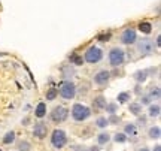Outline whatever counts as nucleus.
<instances>
[{
	"instance_id": "obj_1",
	"label": "nucleus",
	"mask_w": 161,
	"mask_h": 151,
	"mask_svg": "<svg viewBox=\"0 0 161 151\" xmlns=\"http://www.w3.org/2000/svg\"><path fill=\"white\" fill-rule=\"evenodd\" d=\"M91 115V109L84 103H75L72 108V118L75 121H85Z\"/></svg>"
},
{
	"instance_id": "obj_2",
	"label": "nucleus",
	"mask_w": 161,
	"mask_h": 151,
	"mask_svg": "<svg viewBox=\"0 0 161 151\" xmlns=\"http://www.w3.org/2000/svg\"><path fill=\"white\" fill-rule=\"evenodd\" d=\"M58 91V94H60L64 100H70V99H73L76 96V85H75L73 81H70V79H67L64 83L60 85V90H57Z\"/></svg>"
},
{
	"instance_id": "obj_3",
	"label": "nucleus",
	"mask_w": 161,
	"mask_h": 151,
	"mask_svg": "<svg viewBox=\"0 0 161 151\" xmlns=\"http://www.w3.org/2000/svg\"><path fill=\"white\" fill-rule=\"evenodd\" d=\"M51 144H52L54 148H57V150H61L63 147H66L67 144V135L64 130H61V129H55L52 132V135H51Z\"/></svg>"
},
{
	"instance_id": "obj_4",
	"label": "nucleus",
	"mask_w": 161,
	"mask_h": 151,
	"mask_svg": "<svg viewBox=\"0 0 161 151\" xmlns=\"http://www.w3.org/2000/svg\"><path fill=\"white\" fill-rule=\"evenodd\" d=\"M101 58H103V51L99 47H90L84 54V60L90 64H95V63L101 62Z\"/></svg>"
},
{
	"instance_id": "obj_5",
	"label": "nucleus",
	"mask_w": 161,
	"mask_h": 151,
	"mask_svg": "<svg viewBox=\"0 0 161 151\" xmlns=\"http://www.w3.org/2000/svg\"><path fill=\"white\" fill-rule=\"evenodd\" d=\"M124 60H125V53H124L122 48H112L109 51V63H110V66L118 68V66H121L124 63Z\"/></svg>"
},
{
	"instance_id": "obj_6",
	"label": "nucleus",
	"mask_w": 161,
	"mask_h": 151,
	"mask_svg": "<svg viewBox=\"0 0 161 151\" xmlns=\"http://www.w3.org/2000/svg\"><path fill=\"white\" fill-rule=\"evenodd\" d=\"M67 117H69V109L63 105H58L51 111V120L54 123H64Z\"/></svg>"
},
{
	"instance_id": "obj_7",
	"label": "nucleus",
	"mask_w": 161,
	"mask_h": 151,
	"mask_svg": "<svg viewBox=\"0 0 161 151\" xmlns=\"http://www.w3.org/2000/svg\"><path fill=\"white\" fill-rule=\"evenodd\" d=\"M154 48H155V43L151 39L145 38V39H140L137 42V51L140 54H151V53H154Z\"/></svg>"
},
{
	"instance_id": "obj_8",
	"label": "nucleus",
	"mask_w": 161,
	"mask_h": 151,
	"mask_svg": "<svg viewBox=\"0 0 161 151\" xmlns=\"http://www.w3.org/2000/svg\"><path fill=\"white\" fill-rule=\"evenodd\" d=\"M137 41V34H136V30L134 28H127L124 30L122 34H121V42L124 45H131L134 42Z\"/></svg>"
},
{
	"instance_id": "obj_9",
	"label": "nucleus",
	"mask_w": 161,
	"mask_h": 151,
	"mask_svg": "<svg viewBox=\"0 0 161 151\" xmlns=\"http://www.w3.org/2000/svg\"><path fill=\"white\" fill-rule=\"evenodd\" d=\"M109 78H110V73H109V70H99L95 75H94V83L97 84V85H105V84L109 83Z\"/></svg>"
},
{
	"instance_id": "obj_10",
	"label": "nucleus",
	"mask_w": 161,
	"mask_h": 151,
	"mask_svg": "<svg viewBox=\"0 0 161 151\" xmlns=\"http://www.w3.org/2000/svg\"><path fill=\"white\" fill-rule=\"evenodd\" d=\"M46 133H48V126L45 123H36L34 124V127H33V136L36 138H39V139H43V138L46 136Z\"/></svg>"
},
{
	"instance_id": "obj_11",
	"label": "nucleus",
	"mask_w": 161,
	"mask_h": 151,
	"mask_svg": "<svg viewBox=\"0 0 161 151\" xmlns=\"http://www.w3.org/2000/svg\"><path fill=\"white\" fill-rule=\"evenodd\" d=\"M34 115L37 118H43L46 115V105L43 102H40L37 106H36V111H34Z\"/></svg>"
},
{
	"instance_id": "obj_12",
	"label": "nucleus",
	"mask_w": 161,
	"mask_h": 151,
	"mask_svg": "<svg viewBox=\"0 0 161 151\" xmlns=\"http://www.w3.org/2000/svg\"><path fill=\"white\" fill-rule=\"evenodd\" d=\"M109 141H110V135H109L107 132H101L100 135L97 136V144H99V147H103V145H106Z\"/></svg>"
},
{
	"instance_id": "obj_13",
	"label": "nucleus",
	"mask_w": 161,
	"mask_h": 151,
	"mask_svg": "<svg viewBox=\"0 0 161 151\" xmlns=\"http://www.w3.org/2000/svg\"><path fill=\"white\" fill-rule=\"evenodd\" d=\"M93 106H95L97 109H105V106H106V99L105 96H97L95 99L93 100Z\"/></svg>"
},
{
	"instance_id": "obj_14",
	"label": "nucleus",
	"mask_w": 161,
	"mask_h": 151,
	"mask_svg": "<svg viewBox=\"0 0 161 151\" xmlns=\"http://www.w3.org/2000/svg\"><path fill=\"white\" fill-rule=\"evenodd\" d=\"M124 135H127V136H134L136 133H137V127H136V124L133 123H128L125 124V127H124V132H122Z\"/></svg>"
},
{
	"instance_id": "obj_15",
	"label": "nucleus",
	"mask_w": 161,
	"mask_h": 151,
	"mask_svg": "<svg viewBox=\"0 0 161 151\" xmlns=\"http://www.w3.org/2000/svg\"><path fill=\"white\" fill-rule=\"evenodd\" d=\"M160 112H161V108L158 103H151V105H149V117L157 118L160 115Z\"/></svg>"
},
{
	"instance_id": "obj_16",
	"label": "nucleus",
	"mask_w": 161,
	"mask_h": 151,
	"mask_svg": "<svg viewBox=\"0 0 161 151\" xmlns=\"http://www.w3.org/2000/svg\"><path fill=\"white\" fill-rule=\"evenodd\" d=\"M139 30H140L142 33H151V30H152V24L149 23V21H142V23H139Z\"/></svg>"
},
{
	"instance_id": "obj_17",
	"label": "nucleus",
	"mask_w": 161,
	"mask_h": 151,
	"mask_svg": "<svg viewBox=\"0 0 161 151\" xmlns=\"http://www.w3.org/2000/svg\"><path fill=\"white\" fill-rule=\"evenodd\" d=\"M148 135H149V138L151 139H160L161 136V130L158 126H155V127H151L149 130H148Z\"/></svg>"
},
{
	"instance_id": "obj_18",
	"label": "nucleus",
	"mask_w": 161,
	"mask_h": 151,
	"mask_svg": "<svg viewBox=\"0 0 161 151\" xmlns=\"http://www.w3.org/2000/svg\"><path fill=\"white\" fill-rule=\"evenodd\" d=\"M148 78V72L146 70H137L136 73H134V79L137 81V83H145Z\"/></svg>"
},
{
	"instance_id": "obj_19",
	"label": "nucleus",
	"mask_w": 161,
	"mask_h": 151,
	"mask_svg": "<svg viewBox=\"0 0 161 151\" xmlns=\"http://www.w3.org/2000/svg\"><path fill=\"white\" fill-rule=\"evenodd\" d=\"M128 111L133 114V115H140L142 112V105L140 103H130V106H128Z\"/></svg>"
},
{
	"instance_id": "obj_20",
	"label": "nucleus",
	"mask_w": 161,
	"mask_h": 151,
	"mask_svg": "<svg viewBox=\"0 0 161 151\" xmlns=\"http://www.w3.org/2000/svg\"><path fill=\"white\" fill-rule=\"evenodd\" d=\"M13 141H15V132H13V130H9L6 135L3 136V144H5V145H9V144H12Z\"/></svg>"
},
{
	"instance_id": "obj_21",
	"label": "nucleus",
	"mask_w": 161,
	"mask_h": 151,
	"mask_svg": "<svg viewBox=\"0 0 161 151\" xmlns=\"http://www.w3.org/2000/svg\"><path fill=\"white\" fill-rule=\"evenodd\" d=\"M95 126L100 127V129H106L107 126H109V121H107L106 117H99L95 120Z\"/></svg>"
},
{
	"instance_id": "obj_22",
	"label": "nucleus",
	"mask_w": 161,
	"mask_h": 151,
	"mask_svg": "<svg viewBox=\"0 0 161 151\" xmlns=\"http://www.w3.org/2000/svg\"><path fill=\"white\" fill-rule=\"evenodd\" d=\"M114 141H115V142H118V144H125V142H127V135H124L122 132H120V133H115Z\"/></svg>"
},
{
	"instance_id": "obj_23",
	"label": "nucleus",
	"mask_w": 161,
	"mask_h": 151,
	"mask_svg": "<svg viewBox=\"0 0 161 151\" xmlns=\"http://www.w3.org/2000/svg\"><path fill=\"white\" fill-rule=\"evenodd\" d=\"M148 96L151 97V100H152V99H160V96H161L160 87H155V88H152V90H151V93H149Z\"/></svg>"
},
{
	"instance_id": "obj_24",
	"label": "nucleus",
	"mask_w": 161,
	"mask_h": 151,
	"mask_svg": "<svg viewBox=\"0 0 161 151\" xmlns=\"http://www.w3.org/2000/svg\"><path fill=\"white\" fill-rule=\"evenodd\" d=\"M128 99H130V93H127V91H122L118 94V103H125L128 102Z\"/></svg>"
},
{
	"instance_id": "obj_25",
	"label": "nucleus",
	"mask_w": 161,
	"mask_h": 151,
	"mask_svg": "<svg viewBox=\"0 0 161 151\" xmlns=\"http://www.w3.org/2000/svg\"><path fill=\"white\" fill-rule=\"evenodd\" d=\"M105 109H106L110 115H114L115 112H116V109H118V106H116V103H106Z\"/></svg>"
},
{
	"instance_id": "obj_26",
	"label": "nucleus",
	"mask_w": 161,
	"mask_h": 151,
	"mask_svg": "<svg viewBox=\"0 0 161 151\" xmlns=\"http://www.w3.org/2000/svg\"><path fill=\"white\" fill-rule=\"evenodd\" d=\"M57 96H58V91L55 88H49L46 91V100H54Z\"/></svg>"
},
{
	"instance_id": "obj_27",
	"label": "nucleus",
	"mask_w": 161,
	"mask_h": 151,
	"mask_svg": "<svg viewBox=\"0 0 161 151\" xmlns=\"http://www.w3.org/2000/svg\"><path fill=\"white\" fill-rule=\"evenodd\" d=\"M70 62L79 66V64H82V63H84V58H82L80 55H78V54H73L72 57H70Z\"/></svg>"
},
{
	"instance_id": "obj_28",
	"label": "nucleus",
	"mask_w": 161,
	"mask_h": 151,
	"mask_svg": "<svg viewBox=\"0 0 161 151\" xmlns=\"http://www.w3.org/2000/svg\"><path fill=\"white\" fill-rule=\"evenodd\" d=\"M107 121H109V124H118L121 121V118L120 117H116V115H110V117L107 118Z\"/></svg>"
},
{
	"instance_id": "obj_29",
	"label": "nucleus",
	"mask_w": 161,
	"mask_h": 151,
	"mask_svg": "<svg viewBox=\"0 0 161 151\" xmlns=\"http://www.w3.org/2000/svg\"><path fill=\"white\" fill-rule=\"evenodd\" d=\"M18 148H20L21 151H28V150H30V144H28L27 141H22V142L18 145Z\"/></svg>"
},
{
	"instance_id": "obj_30",
	"label": "nucleus",
	"mask_w": 161,
	"mask_h": 151,
	"mask_svg": "<svg viewBox=\"0 0 161 151\" xmlns=\"http://www.w3.org/2000/svg\"><path fill=\"white\" fill-rule=\"evenodd\" d=\"M140 103H142V105H151V97L148 96V94H146V96H143L140 99Z\"/></svg>"
},
{
	"instance_id": "obj_31",
	"label": "nucleus",
	"mask_w": 161,
	"mask_h": 151,
	"mask_svg": "<svg viewBox=\"0 0 161 151\" xmlns=\"http://www.w3.org/2000/svg\"><path fill=\"white\" fill-rule=\"evenodd\" d=\"M99 39H100V41H109V39H110V33H101L100 36H99Z\"/></svg>"
},
{
	"instance_id": "obj_32",
	"label": "nucleus",
	"mask_w": 161,
	"mask_h": 151,
	"mask_svg": "<svg viewBox=\"0 0 161 151\" xmlns=\"http://www.w3.org/2000/svg\"><path fill=\"white\" fill-rule=\"evenodd\" d=\"M155 47H161V36L157 38V42H155Z\"/></svg>"
},
{
	"instance_id": "obj_33",
	"label": "nucleus",
	"mask_w": 161,
	"mask_h": 151,
	"mask_svg": "<svg viewBox=\"0 0 161 151\" xmlns=\"http://www.w3.org/2000/svg\"><path fill=\"white\" fill-rule=\"evenodd\" d=\"M154 151H161V145H160V144L155 145V147H154Z\"/></svg>"
},
{
	"instance_id": "obj_34",
	"label": "nucleus",
	"mask_w": 161,
	"mask_h": 151,
	"mask_svg": "<svg viewBox=\"0 0 161 151\" xmlns=\"http://www.w3.org/2000/svg\"><path fill=\"white\" fill-rule=\"evenodd\" d=\"M139 123L145 124V123H146V118H145V117H140V118H139Z\"/></svg>"
},
{
	"instance_id": "obj_35",
	"label": "nucleus",
	"mask_w": 161,
	"mask_h": 151,
	"mask_svg": "<svg viewBox=\"0 0 161 151\" xmlns=\"http://www.w3.org/2000/svg\"><path fill=\"white\" fill-rule=\"evenodd\" d=\"M90 151H100V150H99V147H91Z\"/></svg>"
},
{
	"instance_id": "obj_36",
	"label": "nucleus",
	"mask_w": 161,
	"mask_h": 151,
	"mask_svg": "<svg viewBox=\"0 0 161 151\" xmlns=\"http://www.w3.org/2000/svg\"><path fill=\"white\" fill-rule=\"evenodd\" d=\"M139 151H149V150H148V148H140Z\"/></svg>"
},
{
	"instance_id": "obj_37",
	"label": "nucleus",
	"mask_w": 161,
	"mask_h": 151,
	"mask_svg": "<svg viewBox=\"0 0 161 151\" xmlns=\"http://www.w3.org/2000/svg\"><path fill=\"white\" fill-rule=\"evenodd\" d=\"M82 151H90V148H82Z\"/></svg>"
},
{
	"instance_id": "obj_38",
	"label": "nucleus",
	"mask_w": 161,
	"mask_h": 151,
	"mask_svg": "<svg viewBox=\"0 0 161 151\" xmlns=\"http://www.w3.org/2000/svg\"><path fill=\"white\" fill-rule=\"evenodd\" d=\"M0 151H2V150H0Z\"/></svg>"
}]
</instances>
